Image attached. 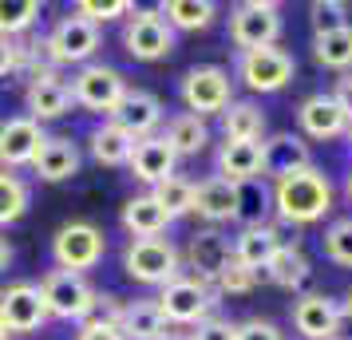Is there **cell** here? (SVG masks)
<instances>
[{
    "mask_svg": "<svg viewBox=\"0 0 352 340\" xmlns=\"http://www.w3.org/2000/svg\"><path fill=\"white\" fill-rule=\"evenodd\" d=\"M238 337V324L222 321V317H206L198 324V332H190V340H234Z\"/></svg>",
    "mask_w": 352,
    "mask_h": 340,
    "instance_id": "42",
    "label": "cell"
},
{
    "mask_svg": "<svg viewBox=\"0 0 352 340\" xmlns=\"http://www.w3.org/2000/svg\"><path fill=\"white\" fill-rule=\"evenodd\" d=\"M277 36H281V8L270 0H245L230 12V40L241 52L273 48Z\"/></svg>",
    "mask_w": 352,
    "mask_h": 340,
    "instance_id": "5",
    "label": "cell"
},
{
    "mask_svg": "<svg viewBox=\"0 0 352 340\" xmlns=\"http://www.w3.org/2000/svg\"><path fill=\"white\" fill-rule=\"evenodd\" d=\"M222 131L234 143H257L265 135V111L250 99H230V107L222 111Z\"/></svg>",
    "mask_w": 352,
    "mask_h": 340,
    "instance_id": "27",
    "label": "cell"
},
{
    "mask_svg": "<svg viewBox=\"0 0 352 340\" xmlns=\"http://www.w3.org/2000/svg\"><path fill=\"white\" fill-rule=\"evenodd\" d=\"M40 16V0H0V36L16 40L36 24Z\"/></svg>",
    "mask_w": 352,
    "mask_h": 340,
    "instance_id": "36",
    "label": "cell"
},
{
    "mask_svg": "<svg viewBox=\"0 0 352 340\" xmlns=\"http://www.w3.org/2000/svg\"><path fill=\"white\" fill-rule=\"evenodd\" d=\"M175 150L166 146V139H159V135H151V139H139L135 143V150H131V174L139 182H146V186H159L162 179H170L175 174Z\"/></svg>",
    "mask_w": 352,
    "mask_h": 340,
    "instance_id": "21",
    "label": "cell"
},
{
    "mask_svg": "<svg viewBox=\"0 0 352 340\" xmlns=\"http://www.w3.org/2000/svg\"><path fill=\"white\" fill-rule=\"evenodd\" d=\"M127 12H135V4L131 0H80L76 4V16L83 20H91V24H107V20H119V16H127Z\"/></svg>",
    "mask_w": 352,
    "mask_h": 340,
    "instance_id": "40",
    "label": "cell"
},
{
    "mask_svg": "<svg viewBox=\"0 0 352 340\" xmlns=\"http://www.w3.org/2000/svg\"><path fill=\"white\" fill-rule=\"evenodd\" d=\"M340 301L324 297V293H309L293 305V324L305 340H329L336 328V317H340Z\"/></svg>",
    "mask_w": 352,
    "mask_h": 340,
    "instance_id": "20",
    "label": "cell"
},
{
    "mask_svg": "<svg viewBox=\"0 0 352 340\" xmlns=\"http://www.w3.org/2000/svg\"><path fill=\"white\" fill-rule=\"evenodd\" d=\"M210 143V127L206 119H198V115L182 111L170 119V127H166V146L175 150V155H198V150H206Z\"/></svg>",
    "mask_w": 352,
    "mask_h": 340,
    "instance_id": "29",
    "label": "cell"
},
{
    "mask_svg": "<svg viewBox=\"0 0 352 340\" xmlns=\"http://www.w3.org/2000/svg\"><path fill=\"white\" fill-rule=\"evenodd\" d=\"M111 123L119 131H127L131 139H151V131L162 123V103L143 87H127V95L119 99V107L111 111Z\"/></svg>",
    "mask_w": 352,
    "mask_h": 340,
    "instance_id": "15",
    "label": "cell"
},
{
    "mask_svg": "<svg viewBox=\"0 0 352 340\" xmlns=\"http://www.w3.org/2000/svg\"><path fill=\"white\" fill-rule=\"evenodd\" d=\"M119 321H123V301L115 293H96L87 313H83L80 328H115L119 332Z\"/></svg>",
    "mask_w": 352,
    "mask_h": 340,
    "instance_id": "37",
    "label": "cell"
},
{
    "mask_svg": "<svg viewBox=\"0 0 352 340\" xmlns=\"http://www.w3.org/2000/svg\"><path fill=\"white\" fill-rule=\"evenodd\" d=\"M265 273H270V281L281 285V289H301L305 281L313 277V265H309V258H305L297 245H281L277 258L265 265Z\"/></svg>",
    "mask_w": 352,
    "mask_h": 340,
    "instance_id": "31",
    "label": "cell"
},
{
    "mask_svg": "<svg viewBox=\"0 0 352 340\" xmlns=\"http://www.w3.org/2000/svg\"><path fill=\"white\" fill-rule=\"evenodd\" d=\"M40 297H44L48 317H60V321H83V313H87V305H91L96 289L87 285V277L83 273L48 269L44 281H40Z\"/></svg>",
    "mask_w": 352,
    "mask_h": 340,
    "instance_id": "8",
    "label": "cell"
},
{
    "mask_svg": "<svg viewBox=\"0 0 352 340\" xmlns=\"http://www.w3.org/2000/svg\"><path fill=\"white\" fill-rule=\"evenodd\" d=\"M281 249V234L273 226H254V229H241L238 242H234V261L254 269V273H265V265L277 258Z\"/></svg>",
    "mask_w": 352,
    "mask_h": 340,
    "instance_id": "23",
    "label": "cell"
},
{
    "mask_svg": "<svg viewBox=\"0 0 352 340\" xmlns=\"http://www.w3.org/2000/svg\"><path fill=\"white\" fill-rule=\"evenodd\" d=\"M313 56H317L320 67L349 71V67H352V24H349V28H336V32L313 36Z\"/></svg>",
    "mask_w": 352,
    "mask_h": 340,
    "instance_id": "32",
    "label": "cell"
},
{
    "mask_svg": "<svg viewBox=\"0 0 352 340\" xmlns=\"http://www.w3.org/2000/svg\"><path fill=\"white\" fill-rule=\"evenodd\" d=\"M333 99H336V103H340V107H344V111L352 115V76H340V80H336Z\"/></svg>",
    "mask_w": 352,
    "mask_h": 340,
    "instance_id": "45",
    "label": "cell"
},
{
    "mask_svg": "<svg viewBox=\"0 0 352 340\" xmlns=\"http://www.w3.org/2000/svg\"><path fill=\"white\" fill-rule=\"evenodd\" d=\"M344 313H349V317H352V293H349V305H344Z\"/></svg>",
    "mask_w": 352,
    "mask_h": 340,
    "instance_id": "51",
    "label": "cell"
},
{
    "mask_svg": "<svg viewBox=\"0 0 352 340\" xmlns=\"http://www.w3.org/2000/svg\"><path fill=\"white\" fill-rule=\"evenodd\" d=\"M162 340H190V337H178V332H166Z\"/></svg>",
    "mask_w": 352,
    "mask_h": 340,
    "instance_id": "49",
    "label": "cell"
},
{
    "mask_svg": "<svg viewBox=\"0 0 352 340\" xmlns=\"http://www.w3.org/2000/svg\"><path fill=\"white\" fill-rule=\"evenodd\" d=\"M159 313L166 317V324H202L210 317V308L218 305L206 281H194V277H175L166 281L162 293L155 297Z\"/></svg>",
    "mask_w": 352,
    "mask_h": 340,
    "instance_id": "6",
    "label": "cell"
},
{
    "mask_svg": "<svg viewBox=\"0 0 352 340\" xmlns=\"http://www.w3.org/2000/svg\"><path fill=\"white\" fill-rule=\"evenodd\" d=\"M12 337V332H8V328H4V321H0V340H8Z\"/></svg>",
    "mask_w": 352,
    "mask_h": 340,
    "instance_id": "50",
    "label": "cell"
},
{
    "mask_svg": "<svg viewBox=\"0 0 352 340\" xmlns=\"http://www.w3.org/2000/svg\"><path fill=\"white\" fill-rule=\"evenodd\" d=\"M297 123L309 139H320V143H329V139H340L344 131H349L352 115L336 103L333 95H309L297 107Z\"/></svg>",
    "mask_w": 352,
    "mask_h": 340,
    "instance_id": "16",
    "label": "cell"
},
{
    "mask_svg": "<svg viewBox=\"0 0 352 340\" xmlns=\"http://www.w3.org/2000/svg\"><path fill=\"white\" fill-rule=\"evenodd\" d=\"M234 340H285V337L270 321H245V324H238V337Z\"/></svg>",
    "mask_w": 352,
    "mask_h": 340,
    "instance_id": "44",
    "label": "cell"
},
{
    "mask_svg": "<svg viewBox=\"0 0 352 340\" xmlns=\"http://www.w3.org/2000/svg\"><path fill=\"white\" fill-rule=\"evenodd\" d=\"M0 321L8 332H36L48 321V308L40 297V285L32 281H16L8 289H0Z\"/></svg>",
    "mask_w": 352,
    "mask_h": 340,
    "instance_id": "13",
    "label": "cell"
},
{
    "mask_svg": "<svg viewBox=\"0 0 352 340\" xmlns=\"http://www.w3.org/2000/svg\"><path fill=\"white\" fill-rule=\"evenodd\" d=\"M349 198H352V174H349Z\"/></svg>",
    "mask_w": 352,
    "mask_h": 340,
    "instance_id": "52",
    "label": "cell"
},
{
    "mask_svg": "<svg viewBox=\"0 0 352 340\" xmlns=\"http://www.w3.org/2000/svg\"><path fill=\"white\" fill-rule=\"evenodd\" d=\"M123 48L131 60H143V64L166 60L175 52V28L159 16V8H135V16H127V28H123Z\"/></svg>",
    "mask_w": 352,
    "mask_h": 340,
    "instance_id": "4",
    "label": "cell"
},
{
    "mask_svg": "<svg viewBox=\"0 0 352 340\" xmlns=\"http://www.w3.org/2000/svg\"><path fill=\"white\" fill-rule=\"evenodd\" d=\"M309 24H313V36L349 28V4H340V0H313L309 4Z\"/></svg>",
    "mask_w": 352,
    "mask_h": 340,
    "instance_id": "38",
    "label": "cell"
},
{
    "mask_svg": "<svg viewBox=\"0 0 352 340\" xmlns=\"http://www.w3.org/2000/svg\"><path fill=\"white\" fill-rule=\"evenodd\" d=\"M76 340H123V337H119L115 328H80Z\"/></svg>",
    "mask_w": 352,
    "mask_h": 340,
    "instance_id": "46",
    "label": "cell"
},
{
    "mask_svg": "<svg viewBox=\"0 0 352 340\" xmlns=\"http://www.w3.org/2000/svg\"><path fill=\"white\" fill-rule=\"evenodd\" d=\"M123 269L139 285H166L178 277V249L166 238H131L123 249Z\"/></svg>",
    "mask_w": 352,
    "mask_h": 340,
    "instance_id": "3",
    "label": "cell"
},
{
    "mask_svg": "<svg viewBox=\"0 0 352 340\" xmlns=\"http://www.w3.org/2000/svg\"><path fill=\"white\" fill-rule=\"evenodd\" d=\"M119 222H123V229H127L131 238H159V234H166V226H170L175 218L162 210L151 194H135V198L123 202Z\"/></svg>",
    "mask_w": 352,
    "mask_h": 340,
    "instance_id": "22",
    "label": "cell"
},
{
    "mask_svg": "<svg viewBox=\"0 0 352 340\" xmlns=\"http://www.w3.org/2000/svg\"><path fill=\"white\" fill-rule=\"evenodd\" d=\"M20 67H24V44L0 36V76H12V71H20Z\"/></svg>",
    "mask_w": 352,
    "mask_h": 340,
    "instance_id": "43",
    "label": "cell"
},
{
    "mask_svg": "<svg viewBox=\"0 0 352 340\" xmlns=\"http://www.w3.org/2000/svg\"><path fill=\"white\" fill-rule=\"evenodd\" d=\"M28 119L36 123H44V119H60V115L72 111V83H64L56 71H44V76H36L28 80Z\"/></svg>",
    "mask_w": 352,
    "mask_h": 340,
    "instance_id": "18",
    "label": "cell"
},
{
    "mask_svg": "<svg viewBox=\"0 0 352 340\" xmlns=\"http://www.w3.org/2000/svg\"><path fill=\"white\" fill-rule=\"evenodd\" d=\"M257 277L261 273H254V269H245V265H238V261H230L222 273H218V293H230V297H241V293H254V285H257Z\"/></svg>",
    "mask_w": 352,
    "mask_h": 340,
    "instance_id": "41",
    "label": "cell"
},
{
    "mask_svg": "<svg viewBox=\"0 0 352 340\" xmlns=\"http://www.w3.org/2000/svg\"><path fill=\"white\" fill-rule=\"evenodd\" d=\"M87 146H91V159L99 166H127L131 150H135V139H131L127 131H119L115 123H103V127L91 131Z\"/></svg>",
    "mask_w": 352,
    "mask_h": 340,
    "instance_id": "28",
    "label": "cell"
},
{
    "mask_svg": "<svg viewBox=\"0 0 352 340\" xmlns=\"http://www.w3.org/2000/svg\"><path fill=\"white\" fill-rule=\"evenodd\" d=\"M270 202H273V194L265 190V182H261V179H254V182H241V186H238V210H234V222H241L245 229L265 226V214H270Z\"/></svg>",
    "mask_w": 352,
    "mask_h": 340,
    "instance_id": "33",
    "label": "cell"
},
{
    "mask_svg": "<svg viewBox=\"0 0 352 340\" xmlns=\"http://www.w3.org/2000/svg\"><path fill=\"white\" fill-rule=\"evenodd\" d=\"M349 143H352V123H349Z\"/></svg>",
    "mask_w": 352,
    "mask_h": 340,
    "instance_id": "53",
    "label": "cell"
},
{
    "mask_svg": "<svg viewBox=\"0 0 352 340\" xmlns=\"http://www.w3.org/2000/svg\"><path fill=\"white\" fill-rule=\"evenodd\" d=\"M273 206L277 214L293 222V226H309V222H320L324 214L333 210V186L320 174L317 166H305L297 174H285V179L273 186Z\"/></svg>",
    "mask_w": 352,
    "mask_h": 340,
    "instance_id": "1",
    "label": "cell"
},
{
    "mask_svg": "<svg viewBox=\"0 0 352 340\" xmlns=\"http://www.w3.org/2000/svg\"><path fill=\"white\" fill-rule=\"evenodd\" d=\"M238 210V186L226 179H206L194 186V214L206 218V222H230Z\"/></svg>",
    "mask_w": 352,
    "mask_h": 340,
    "instance_id": "25",
    "label": "cell"
},
{
    "mask_svg": "<svg viewBox=\"0 0 352 340\" xmlns=\"http://www.w3.org/2000/svg\"><path fill=\"white\" fill-rule=\"evenodd\" d=\"M324 253H329V261H336V265H344V269H352V218H340V222H333V226L324 229Z\"/></svg>",
    "mask_w": 352,
    "mask_h": 340,
    "instance_id": "39",
    "label": "cell"
},
{
    "mask_svg": "<svg viewBox=\"0 0 352 340\" xmlns=\"http://www.w3.org/2000/svg\"><path fill=\"white\" fill-rule=\"evenodd\" d=\"M123 95H127V80L107 64H83L72 80V99L87 111L111 115Z\"/></svg>",
    "mask_w": 352,
    "mask_h": 340,
    "instance_id": "9",
    "label": "cell"
},
{
    "mask_svg": "<svg viewBox=\"0 0 352 340\" xmlns=\"http://www.w3.org/2000/svg\"><path fill=\"white\" fill-rule=\"evenodd\" d=\"M151 198L159 202L162 210L170 214V218H182V214H194V182L182 179V174H170V179H162Z\"/></svg>",
    "mask_w": 352,
    "mask_h": 340,
    "instance_id": "35",
    "label": "cell"
},
{
    "mask_svg": "<svg viewBox=\"0 0 352 340\" xmlns=\"http://www.w3.org/2000/svg\"><path fill=\"white\" fill-rule=\"evenodd\" d=\"M329 340H352V317L340 308V317H336V328H333V337Z\"/></svg>",
    "mask_w": 352,
    "mask_h": 340,
    "instance_id": "47",
    "label": "cell"
},
{
    "mask_svg": "<svg viewBox=\"0 0 352 340\" xmlns=\"http://www.w3.org/2000/svg\"><path fill=\"white\" fill-rule=\"evenodd\" d=\"M159 16L170 24V28H182V32H198V28H210L218 8L210 0H166L159 8Z\"/></svg>",
    "mask_w": 352,
    "mask_h": 340,
    "instance_id": "30",
    "label": "cell"
},
{
    "mask_svg": "<svg viewBox=\"0 0 352 340\" xmlns=\"http://www.w3.org/2000/svg\"><path fill=\"white\" fill-rule=\"evenodd\" d=\"M218 179L234 182V186L261 179V143H234V139H226L222 150H218Z\"/></svg>",
    "mask_w": 352,
    "mask_h": 340,
    "instance_id": "24",
    "label": "cell"
},
{
    "mask_svg": "<svg viewBox=\"0 0 352 340\" xmlns=\"http://www.w3.org/2000/svg\"><path fill=\"white\" fill-rule=\"evenodd\" d=\"M293 56L285 48H254V52H241L238 60V76L241 83L250 87V91H261V95H270V91H281L289 80H293Z\"/></svg>",
    "mask_w": 352,
    "mask_h": 340,
    "instance_id": "10",
    "label": "cell"
},
{
    "mask_svg": "<svg viewBox=\"0 0 352 340\" xmlns=\"http://www.w3.org/2000/svg\"><path fill=\"white\" fill-rule=\"evenodd\" d=\"M230 71L226 67H190L182 76V103L190 107V115L206 119V115H218L230 107Z\"/></svg>",
    "mask_w": 352,
    "mask_h": 340,
    "instance_id": "11",
    "label": "cell"
},
{
    "mask_svg": "<svg viewBox=\"0 0 352 340\" xmlns=\"http://www.w3.org/2000/svg\"><path fill=\"white\" fill-rule=\"evenodd\" d=\"M8 265H12V245H8L4 238H0V273H4Z\"/></svg>",
    "mask_w": 352,
    "mask_h": 340,
    "instance_id": "48",
    "label": "cell"
},
{
    "mask_svg": "<svg viewBox=\"0 0 352 340\" xmlns=\"http://www.w3.org/2000/svg\"><path fill=\"white\" fill-rule=\"evenodd\" d=\"M80 166H83V155H80V146L72 143L67 135H48L44 146H40V155L32 159V170L44 182L76 179V174H80Z\"/></svg>",
    "mask_w": 352,
    "mask_h": 340,
    "instance_id": "19",
    "label": "cell"
},
{
    "mask_svg": "<svg viewBox=\"0 0 352 340\" xmlns=\"http://www.w3.org/2000/svg\"><path fill=\"white\" fill-rule=\"evenodd\" d=\"M170 332L166 317L159 313L155 301H131L123 305V321H119V337L123 340H162Z\"/></svg>",
    "mask_w": 352,
    "mask_h": 340,
    "instance_id": "26",
    "label": "cell"
},
{
    "mask_svg": "<svg viewBox=\"0 0 352 340\" xmlns=\"http://www.w3.org/2000/svg\"><path fill=\"white\" fill-rule=\"evenodd\" d=\"M305 166H313V162H309V143L301 135L281 131V135H273V139L261 143V174L281 182L285 174H297Z\"/></svg>",
    "mask_w": 352,
    "mask_h": 340,
    "instance_id": "17",
    "label": "cell"
},
{
    "mask_svg": "<svg viewBox=\"0 0 352 340\" xmlns=\"http://www.w3.org/2000/svg\"><path fill=\"white\" fill-rule=\"evenodd\" d=\"M230 261H234V245H230L226 234H218V229L190 234V242H186V265L194 269V281H206V285L218 281V273Z\"/></svg>",
    "mask_w": 352,
    "mask_h": 340,
    "instance_id": "14",
    "label": "cell"
},
{
    "mask_svg": "<svg viewBox=\"0 0 352 340\" xmlns=\"http://www.w3.org/2000/svg\"><path fill=\"white\" fill-rule=\"evenodd\" d=\"M99 40H103V36H99V28L91 24V20L64 16L48 32V40H44V56H48L52 67H60V64H87V60L99 52Z\"/></svg>",
    "mask_w": 352,
    "mask_h": 340,
    "instance_id": "7",
    "label": "cell"
},
{
    "mask_svg": "<svg viewBox=\"0 0 352 340\" xmlns=\"http://www.w3.org/2000/svg\"><path fill=\"white\" fill-rule=\"evenodd\" d=\"M28 202H32V190L28 182L12 174V170H0V226H12L28 214Z\"/></svg>",
    "mask_w": 352,
    "mask_h": 340,
    "instance_id": "34",
    "label": "cell"
},
{
    "mask_svg": "<svg viewBox=\"0 0 352 340\" xmlns=\"http://www.w3.org/2000/svg\"><path fill=\"white\" fill-rule=\"evenodd\" d=\"M44 127L28 119V115H12L0 123V170H12L16 174L20 166H32V159L44 146Z\"/></svg>",
    "mask_w": 352,
    "mask_h": 340,
    "instance_id": "12",
    "label": "cell"
},
{
    "mask_svg": "<svg viewBox=\"0 0 352 340\" xmlns=\"http://www.w3.org/2000/svg\"><path fill=\"white\" fill-rule=\"evenodd\" d=\"M107 253V238L103 229L91 226V222H67V226L56 229L52 238V258L60 269L67 273H83V269H96Z\"/></svg>",
    "mask_w": 352,
    "mask_h": 340,
    "instance_id": "2",
    "label": "cell"
}]
</instances>
